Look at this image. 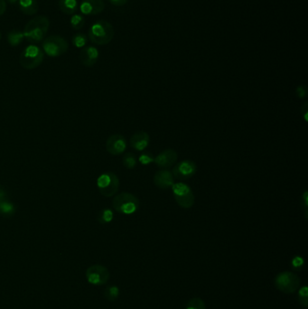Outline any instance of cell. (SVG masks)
<instances>
[{"mask_svg": "<svg viewBox=\"0 0 308 309\" xmlns=\"http://www.w3.org/2000/svg\"><path fill=\"white\" fill-rule=\"evenodd\" d=\"M50 27V20L45 15H37L24 26V38L31 44L42 43Z\"/></svg>", "mask_w": 308, "mask_h": 309, "instance_id": "1", "label": "cell"}, {"mask_svg": "<svg viewBox=\"0 0 308 309\" xmlns=\"http://www.w3.org/2000/svg\"><path fill=\"white\" fill-rule=\"evenodd\" d=\"M114 28L106 20H99L89 29L88 38L97 45H106L114 37Z\"/></svg>", "mask_w": 308, "mask_h": 309, "instance_id": "2", "label": "cell"}, {"mask_svg": "<svg viewBox=\"0 0 308 309\" xmlns=\"http://www.w3.org/2000/svg\"><path fill=\"white\" fill-rule=\"evenodd\" d=\"M140 200L130 193L123 192L115 195L112 200V207L117 213L126 215L135 214L140 208Z\"/></svg>", "mask_w": 308, "mask_h": 309, "instance_id": "3", "label": "cell"}, {"mask_svg": "<svg viewBox=\"0 0 308 309\" xmlns=\"http://www.w3.org/2000/svg\"><path fill=\"white\" fill-rule=\"evenodd\" d=\"M44 52L36 44H29L20 54L19 62L25 70H34L42 64Z\"/></svg>", "mask_w": 308, "mask_h": 309, "instance_id": "4", "label": "cell"}, {"mask_svg": "<svg viewBox=\"0 0 308 309\" xmlns=\"http://www.w3.org/2000/svg\"><path fill=\"white\" fill-rule=\"evenodd\" d=\"M301 279L290 271H283L278 274L274 280L276 289L285 294H293L299 290Z\"/></svg>", "mask_w": 308, "mask_h": 309, "instance_id": "5", "label": "cell"}, {"mask_svg": "<svg viewBox=\"0 0 308 309\" xmlns=\"http://www.w3.org/2000/svg\"><path fill=\"white\" fill-rule=\"evenodd\" d=\"M97 187L104 197H112L119 191L120 179L113 172L103 173L97 179Z\"/></svg>", "mask_w": 308, "mask_h": 309, "instance_id": "6", "label": "cell"}, {"mask_svg": "<svg viewBox=\"0 0 308 309\" xmlns=\"http://www.w3.org/2000/svg\"><path fill=\"white\" fill-rule=\"evenodd\" d=\"M43 52L50 57H59L66 53L69 49V43L60 35H51L44 38L42 42Z\"/></svg>", "mask_w": 308, "mask_h": 309, "instance_id": "7", "label": "cell"}, {"mask_svg": "<svg viewBox=\"0 0 308 309\" xmlns=\"http://www.w3.org/2000/svg\"><path fill=\"white\" fill-rule=\"evenodd\" d=\"M172 190L174 200L180 207L183 209H189L193 207L194 205V195L190 186L183 183H177L173 184Z\"/></svg>", "mask_w": 308, "mask_h": 309, "instance_id": "8", "label": "cell"}, {"mask_svg": "<svg viewBox=\"0 0 308 309\" xmlns=\"http://www.w3.org/2000/svg\"><path fill=\"white\" fill-rule=\"evenodd\" d=\"M86 279L90 284L103 286L110 280V271L108 268L101 264H95L86 270Z\"/></svg>", "mask_w": 308, "mask_h": 309, "instance_id": "9", "label": "cell"}, {"mask_svg": "<svg viewBox=\"0 0 308 309\" xmlns=\"http://www.w3.org/2000/svg\"><path fill=\"white\" fill-rule=\"evenodd\" d=\"M197 170L196 164L192 160H183L179 162L178 164L173 167V177L177 178L179 180H187L192 176L195 175Z\"/></svg>", "mask_w": 308, "mask_h": 309, "instance_id": "10", "label": "cell"}, {"mask_svg": "<svg viewBox=\"0 0 308 309\" xmlns=\"http://www.w3.org/2000/svg\"><path fill=\"white\" fill-rule=\"evenodd\" d=\"M126 148H127V141L122 135L114 134L107 139V152L112 156H120L125 152Z\"/></svg>", "mask_w": 308, "mask_h": 309, "instance_id": "11", "label": "cell"}, {"mask_svg": "<svg viewBox=\"0 0 308 309\" xmlns=\"http://www.w3.org/2000/svg\"><path fill=\"white\" fill-rule=\"evenodd\" d=\"M177 153L175 150L168 148L159 154L154 159V164L161 169H167L177 161Z\"/></svg>", "mask_w": 308, "mask_h": 309, "instance_id": "12", "label": "cell"}, {"mask_svg": "<svg viewBox=\"0 0 308 309\" xmlns=\"http://www.w3.org/2000/svg\"><path fill=\"white\" fill-rule=\"evenodd\" d=\"M105 8L103 0H82L80 5L81 13L85 15H96Z\"/></svg>", "mask_w": 308, "mask_h": 309, "instance_id": "13", "label": "cell"}, {"mask_svg": "<svg viewBox=\"0 0 308 309\" xmlns=\"http://www.w3.org/2000/svg\"><path fill=\"white\" fill-rule=\"evenodd\" d=\"M154 184L160 189H168L174 184V177L172 172L167 169H160L154 174Z\"/></svg>", "mask_w": 308, "mask_h": 309, "instance_id": "14", "label": "cell"}, {"mask_svg": "<svg viewBox=\"0 0 308 309\" xmlns=\"http://www.w3.org/2000/svg\"><path fill=\"white\" fill-rule=\"evenodd\" d=\"M99 51L96 47L89 45L82 48L80 52V61L82 65L85 67H92L96 64L99 59Z\"/></svg>", "mask_w": 308, "mask_h": 309, "instance_id": "15", "label": "cell"}, {"mask_svg": "<svg viewBox=\"0 0 308 309\" xmlns=\"http://www.w3.org/2000/svg\"><path fill=\"white\" fill-rule=\"evenodd\" d=\"M150 137L149 134L145 131H139L132 135L130 138V147L134 148L137 151H143L150 145Z\"/></svg>", "mask_w": 308, "mask_h": 309, "instance_id": "16", "label": "cell"}, {"mask_svg": "<svg viewBox=\"0 0 308 309\" xmlns=\"http://www.w3.org/2000/svg\"><path fill=\"white\" fill-rule=\"evenodd\" d=\"M16 212V207L7 196L0 199V215L5 218H10L14 216Z\"/></svg>", "mask_w": 308, "mask_h": 309, "instance_id": "17", "label": "cell"}, {"mask_svg": "<svg viewBox=\"0 0 308 309\" xmlns=\"http://www.w3.org/2000/svg\"><path fill=\"white\" fill-rule=\"evenodd\" d=\"M18 5L21 12L26 15H34L38 12L36 0H18Z\"/></svg>", "mask_w": 308, "mask_h": 309, "instance_id": "18", "label": "cell"}, {"mask_svg": "<svg viewBox=\"0 0 308 309\" xmlns=\"http://www.w3.org/2000/svg\"><path fill=\"white\" fill-rule=\"evenodd\" d=\"M58 6L63 14L72 15L76 13L79 5L77 0H59Z\"/></svg>", "mask_w": 308, "mask_h": 309, "instance_id": "19", "label": "cell"}, {"mask_svg": "<svg viewBox=\"0 0 308 309\" xmlns=\"http://www.w3.org/2000/svg\"><path fill=\"white\" fill-rule=\"evenodd\" d=\"M24 39V32L18 29H13L7 33V41L11 46H18Z\"/></svg>", "mask_w": 308, "mask_h": 309, "instance_id": "20", "label": "cell"}, {"mask_svg": "<svg viewBox=\"0 0 308 309\" xmlns=\"http://www.w3.org/2000/svg\"><path fill=\"white\" fill-rule=\"evenodd\" d=\"M114 214L112 210L105 208L100 211L97 214V221L101 224H108L112 222Z\"/></svg>", "mask_w": 308, "mask_h": 309, "instance_id": "21", "label": "cell"}, {"mask_svg": "<svg viewBox=\"0 0 308 309\" xmlns=\"http://www.w3.org/2000/svg\"><path fill=\"white\" fill-rule=\"evenodd\" d=\"M103 294H104V298L108 301L114 302L120 296V289L117 286H110V287H107Z\"/></svg>", "mask_w": 308, "mask_h": 309, "instance_id": "22", "label": "cell"}, {"mask_svg": "<svg viewBox=\"0 0 308 309\" xmlns=\"http://www.w3.org/2000/svg\"><path fill=\"white\" fill-rule=\"evenodd\" d=\"M85 19L82 14H72L71 17V25L74 30H80L84 26Z\"/></svg>", "mask_w": 308, "mask_h": 309, "instance_id": "23", "label": "cell"}, {"mask_svg": "<svg viewBox=\"0 0 308 309\" xmlns=\"http://www.w3.org/2000/svg\"><path fill=\"white\" fill-rule=\"evenodd\" d=\"M122 163L126 168L133 169L137 166V158H136L135 155L132 153H127L123 157Z\"/></svg>", "mask_w": 308, "mask_h": 309, "instance_id": "24", "label": "cell"}, {"mask_svg": "<svg viewBox=\"0 0 308 309\" xmlns=\"http://www.w3.org/2000/svg\"><path fill=\"white\" fill-rule=\"evenodd\" d=\"M73 45L76 48H83L87 44L88 37L84 33H76L72 39Z\"/></svg>", "mask_w": 308, "mask_h": 309, "instance_id": "25", "label": "cell"}, {"mask_svg": "<svg viewBox=\"0 0 308 309\" xmlns=\"http://www.w3.org/2000/svg\"><path fill=\"white\" fill-rule=\"evenodd\" d=\"M185 309H206V306L202 299L193 298L189 300Z\"/></svg>", "mask_w": 308, "mask_h": 309, "instance_id": "26", "label": "cell"}, {"mask_svg": "<svg viewBox=\"0 0 308 309\" xmlns=\"http://www.w3.org/2000/svg\"><path fill=\"white\" fill-rule=\"evenodd\" d=\"M299 301L300 305L307 309L308 307V289L307 286L302 287L299 291Z\"/></svg>", "mask_w": 308, "mask_h": 309, "instance_id": "27", "label": "cell"}, {"mask_svg": "<svg viewBox=\"0 0 308 309\" xmlns=\"http://www.w3.org/2000/svg\"><path fill=\"white\" fill-rule=\"evenodd\" d=\"M154 157L150 153H144L140 157V162L144 166L150 165L152 162H154Z\"/></svg>", "mask_w": 308, "mask_h": 309, "instance_id": "28", "label": "cell"}, {"mask_svg": "<svg viewBox=\"0 0 308 309\" xmlns=\"http://www.w3.org/2000/svg\"><path fill=\"white\" fill-rule=\"evenodd\" d=\"M304 259L302 257H300V256H296V257L293 258V260H292V262H291V265H292V268L294 269V270H301L302 269V267L304 266Z\"/></svg>", "mask_w": 308, "mask_h": 309, "instance_id": "29", "label": "cell"}, {"mask_svg": "<svg viewBox=\"0 0 308 309\" xmlns=\"http://www.w3.org/2000/svg\"><path fill=\"white\" fill-rule=\"evenodd\" d=\"M297 94L299 96V98L303 99L305 98L307 94H308V89L306 86L301 85L299 86V88L297 89Z\"/></svg>", "mask_w": 308, "mask_h": 309, "instance_id": "30", "label": "cell"}, {"mask_svg": "<svg viewBox=\"0 0 308 309\" xmlns=\"http://www.w3.org/2000/svg\"><path fill=\"white\" fill-rule=\"evenodd\" d=\"M109 2H111L112 5H117V6H121V5H125L126 3L129 0H108Z\"/></svg>", "mask_w": 308, "mask_h": 309, "instance_id": "31", "label": "cell"}, {"mask_svg": "<svg viewBox=\"0 0 308 309\" xmlns=\"http://www.w3.org/2000/svg\"><path fill=\"white\" fill-rule=\"evenodd\" d=\"M5 10H6L5 0H0V16L5 14Z\"/></svg>", "mask_w": 308, "mask_h": 309, "instance_id": "32", "label": "cell"}, {"mask_svg": "<svg viewBox=\"0 0 308 309\" xmlns=\"http://www.w3.org/2000/svg\"><path fill=\"white\" fill-rule=\"evenodd\" d=\"M302 200H303L302 203H303L304 207H305V211H306V214H307V212H308V192L307 191L304 193Z\"/></svg>", "mask_w": 308, "mask_h": 309, "instance_id": "33", "label": "cell"}, {"mask_svg": "<svg viewBox=\"0 0 308 309\" xmlns=\"http://www.w3.org/2000/svg\"><path fill=\"white\" fill-rule=\"evenodd\" d=\"M308 103H305L303 107L301 108V110H302V112H305V119H306V121H308V116H307V114H308Z\"/></svg>", "mask_w": 308, "mask_h": 309, "instance_id": "34", "label": "cell"}, {"mask_svg": "<svg viewBox=\"0 0 308 309\" xmlns=\"http://www.w3.org/2000/svg\"><path fill=\"white\" fill-rule=\"evenodd\" d=\"M5 196H7V194H6L5 189L3 188V186H1V184H0V199L3 198V197H5Z\"/></svg>", "mask_w": 308, "mask_h": 309, "instance_id": "35", "label": "cell"}, {"mask_svg": "<svg viewBox=\"0 0 308 309\" xmlns=\"http://www.w3.org/2000/svg\"><path fill=\"white\" fill-rule=\"evenodd\" d=\"M9 2L10 4H15L18 2V0H7Z\"/></svg>", "mask_w": 308, "mask_h": 309, "instance_id": "36", "label": "cell"}, {"mask_svg": "<svg viewBox=\"0 0 308 309\" xmlns=\"http://www.w3.org/2000/svg\"><path fill=\"white\" fill-rule=\"evenodd\" d=\"M2 38V34H1V32H0V40Z\"/></svg>", "mask_w": 308, "mask_h": 309, "instance_id": "37", "label": "cell"}]
</instances>
